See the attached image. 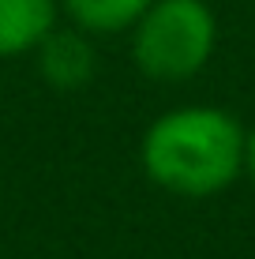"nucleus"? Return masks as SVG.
<instances>
[{
  "instance_id": "1",
  "label": "nucleus",
  "mask_w": 255,
  "mask_h": 259,
  "mask_svg": "<svg viewBox=\"0 0 255 259\" xmlns=\"http://www.w3.org/2000/svg\"><path fill=\"white\" fill-rule=\"evenodd\" d=\"M143 169L173 195H218L244 173V128L218 105L169 109L143 136Z\"/></svg>"
},
{
  "instance_id": "2",
  "label": "nucleus",
  "mask_w": 255,
  "mask_h": 259,
  "mask_svg": "<svg viewBox=\"0 0 255 259\" xmlns=\"http://www.w3.org/2000/svg\"><path fill=\"white\" fill-rule=\"evenodd\" d=\"M218 46V19L207 0H154L131 26V57L158 83H180L207 68Z\"/></svg>"
},
{
  "instance_id": "3",
  "label": "nucleus",
  "mask_w": 255,
  "mask_h": 259,
  "mask_svg": "<svg viewBox=\"0 0 255 259\" xmlns=\"http://www.w3.org/2000/svg\"><path fill=\"white\" fill-rule=\"evenodd\" d=\"M34 53H38L41 79L49 87H57V91H79V87H86L94 79V68H98L94 46L83 38V30H57L53 26V34Z\"/></svg>"
},
{
  "instance_id": "4",
  "label": "nucleus",
  "mask_w": 255,
  "mask_h": 259,
  "mask_svg": "<svg viewBox=\"0 0 255 259\" xmlns=\"http://www.w3.org/2000/svg\"><path fill=\"white\" fill-rule=\"evenodd\" d=\"M57 26L53 0H0V60L34 53Z\"/></svg>"
},
{
  "instance_id": "5",
  "label": "nucleus",
  "mask_w": 255,
  "mask_h": 259,
  "mask_svg": "<svg viewBox=\"0 0 255 259\" xmlns=\"http://www.w3.org/2000/svg\"><path fill=\"white\" fill-rule=\"evenodd\" d=\"M154 0H64L72 23L83 34H120L131 30Z\"/></svg>"
},
{
  "instance_id": "6",
  "label": "nucleus",
  "mask_w": 255,
  "mask_h": 259,
  "mask_svg": "<svg viewBox=\"0 0 255 259\" xmlns=\"http://www.w3.org/2000/svg\"><path fill=\"white\" fill-rule=\"evenodd\" d=\"M244 173L255 181V128L244 132Z\"/></svg>"
}]
</instances>
